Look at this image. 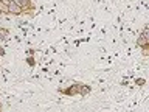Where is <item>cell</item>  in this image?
Listing matches in <instances>:
<instances>
[{
  "label": "cell",
  "mask_w": 149,
  "mask_h": 112,
  "mask_svg": "<svg viewBox=\"0 0 149 112\" xmlns=\"http://www.w3.org/2000/svg\"><path fill=\"white\" fill-rule=\"evenodd\" d=\"M6 37H8V31L6 30H0V41L6 39Z\"/></svg>",
  "instance_id": "8992f818"
},
{
  "label": "cell",
  "mask_w": 149,
  "mask_h": 112,
  "mask_svg": "<svg viewBox=\"0 0 149 112\" xmlns=\"http://www.w3.org/2000/svg\"><path fill=\"white\" fill-rule=\"evenodd\" d=\"M13 2H16L23 11H26V9L31 8V0H13Z\"/></svg>",
  "instance_id": "3957f363"
},
{
  "label": "cell",
  "mask_w": 149,
  "mask_h": 112,
  "mask_svg": "<svg viewBox=\"0 0 149 112\" xmlns=\"http://www.w3.org/2000/svg\"><path fill=\"white\" fill-rule=\"evenodd\" d=\"M78 89H79V84H73V86H70L67 90H65V93H67V95H76Z\"/></svg>",
  "instance_id": "5b68a950"
},
{
  "label": "cell",
  "mask_w": 149,
  "mask_h": 112,
  "mask_svg": "<svg viewBox=\"0 0 149 112\" xmlns=\"http://www.w3.org/2000/svg\"><path fill=\"white\" fill-rule=\"evenodd\" d=\"M144 81H146V79H143V78H138V79H137V83L140 84V86H143V84H144Z\"/></svg>",
  "instance_id": "ba28073f"
},
{
  "label": "cell",
  "mask_w": 149,
  "mask_h": 112,
  "mask_svg": "<svg viewBox=\"0 0 149 112\" xmlns=\"http://www.w3.org/2000/svg\"><path fill=\"white\" fill-rule=\"evenodd\" d=\"M140 48L143 50V56H148V53H149V48H148V45H144V47H140Z\"/></svg>",
  "instance_id": "52a82bcc"
},
{
  "label": "cell",
  "mask_w": 149,
  "mask_h": 112,
  "mask_svg": "<svg viewBox=\"0 0 149 112\" xmlns=\"http://www.w3.org/2000/svg\"><path fill=\"white\" fill-rule=\"evenodd\" d=\"M23 13V9L19 6V5L16 2H9L8 3V14H13V16H20V14Z\"/></svg>",
  "instance_id": "6da1fadb"
},
{
  "label": "cell",
  "mask_w": 149,
  "mask_h": 112,
  "mask_svg": "<svg viewBox=\"0 0 149 112\" xmlns=\"http://www.w3.org/2000/svg\"><path fill=\"white\" fill-rule=\"evenodd\" d=\"M9 2H11V0H9Z\"/></svg>",
  "instance_id": "30bf717a"
},
{
  "label": "cell",
  "mask_w": 149,
  "mask_h": 112,
  "mask_svg": "<svg viewBox=\"0 0 149 112\" xmlns=\"http://www.w3.org/2000/svg\"><path fill=\"white\" fill-rule=\"evenodd\" d=\"M137 45L138 47H144V45H149V31L144 28V30L141 31V34L138 36L137 39Z\"/></svg>",
  "instance_id": "7a4b0ae2"
},
{
  "label": "cell",
  "mask_w": 149,
  "mask_h": 112,
  "mask_svg": "<svg viewBox=\"0 0 149 112\" xmlns=\"http://www.w3.org/2000/svg\"><path fill=\"white\" fill-rule=\"evenodd\" d=\"M90 93V87L88 86H82V84H79V89H78V95H82V97H86Z\"/></svg>",
  "instance_id": "277c9868"
},
{
  "label": "cell",
  "mask_w": 149,
  "mask_h": 112,
  "mask_svg": "<svg viewBox=\"0 0 149 112\" xmlns=\"http://www.w3.org/2000/svg\"><path fill=\"white\" fill-rule=\"evenodd\" d=\"M0 111H2V104H0Z\"/></svg>",
  "instance_id": "9c48e42d"
}]
</instances>
